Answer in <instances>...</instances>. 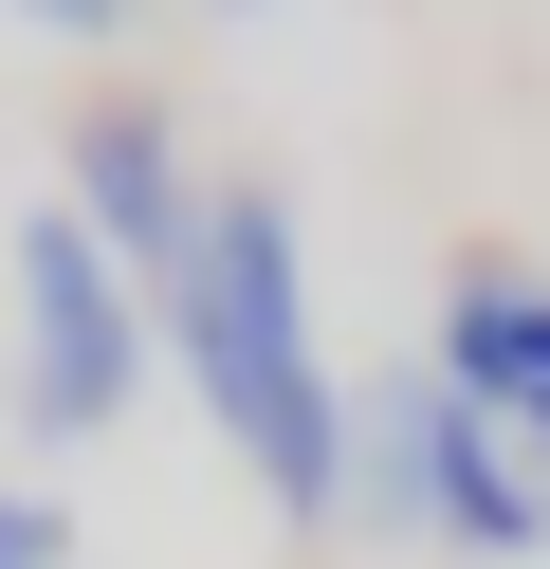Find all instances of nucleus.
I'll return each mask as SVG.
<instances>
[{"label":"nucleus","mask_w":550,"mask_h":569,"mask_svg":"<svg viewBox=\"0 0 550 569\" xmlns=\"http://www.w3.org/2000/svg\"><path fill=\"white\" fill-rule=\"evenodd\" d=\"M367 478H386V515L459 532V551H532V532H550V478H532L440 368H403L386 405H367Z\"/></svg>","instance_id":"f03ea898"},{"label":"nucleus","mask_w":550,"mask_h":569,"mask_svg":"<svg viewBox=\"0 0 550 569\" xmlns=\"http://www.w3.org/2000/svg\"><path fill=\"white\" fill-rule=\"evenodd\" d=\"M166 349L202 368L220 441L257 459L276 515H330V496H349V405H330V368H312V258H293V202H257V184L202 202V239H183V276H166Z\"/></svg>","instance_id":"f257e3e1"},{"label":"nucleus","mask_w":550,"mask_h":569,"mask_svg":"<svg viewBox=\"0 0 550 569\" xmlns=\"http://www.w3.org/2000/svg\"><path fill=\"white\" fill-rule=\"evenodd\" d=\"M440 386H459L477 422H532V478H550V295H532V276H459Z\"/></svg>","instance_id":"39448f33"},{"label":"nucleus","mask_w":550,"mask_h":569,"mask_svg":"<svg viewBox=\"0 0 550 569\" xmlns=\"http://www.w3.org/2000/svg\"><path fill=\"white\" fill-rule=\"evenodd\" d=\"M73 221H92L110 258L147 276V295L183 276V239H202V184H183L166 111H92V129H73Z\"/></svg>","instance_id":"20e7f679"},{"label":"nucleus","mask_w":550,"mask_h":569,"mask_svg":"<svg viewBox=\"0 0 550 569\" xmlns=\"http://www.w3.org/2000/svg\"><path fill=\"white\" fill-rule=\"evenodd\" d=\"M37 38H110V19H129V0H19Z\"/></svg>","instance_id":"0eeeda50"},{"label":"nucleus","mask_w":550,"mask_h":569,"mask_svg":"<svg viewBox=\"0 0 550 569\" xmlns=\"http://www.w3.org/2000/svg\"><path fill=\"white\" fill-rule=\"evenodd\" d=\"M0 569H56V515L37 496H0Z\"/></svg>","instance_id":"423d86ee"},{"label":"nucleus","mask_w":550,"mask_h":569,"mask_svg":"<svg viewBox=\"0 0 550 569\" xmlns=\"http://www.w3.org/2000/svg\"><path fill=\"white\" fill-rule=\"evenodd\" d=\"M19 405L56 422V441H92L110 405H129V368H147V312H129V258H110L92 221H19Z\"/></svg>","instance_id":"7ed1b4c3"}]
</instances>
